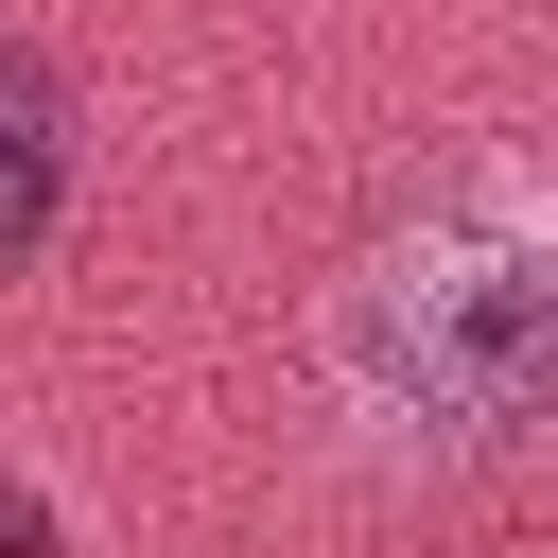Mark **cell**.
<instances>
[{
	"label": "cell",
	"instance_id": "obj_1",
	"mask_svg": "<svg viewBox=\"0 0 558 558\" xmlns=\"http://www.w3.org/2000/svg\"><path fill=\"white\" fill-rule=\"evenodd\" d=\"M349 401H384L401 436H523L558 418V244L541 227H418L349 279L331 314Z\"/></svg>",
	"mask_w": 558,
	"mask_h": 558
},
{
	"label": "cell",
	"instance_id": "obj_2",
	"mask_svg": "<svg viewBox=\"0 0 558 558\" xmlns=\"http://www.w3.org/2000/svg\"><path fill=\"white\" fill-rule=\"evenodd\" d=\"M70 209V70L35 35H0V262H35Z\"/></svg>",
	"mask_w": 558,
	"mask_h": 558
},
{
	"label": "cell",
	"instance_id": "obj_3",
	"mask_svg": "<svg viewBox=\"0 0 558 558\" xmlns=\"http://www.w3.org/2000/svg\"><path fill=\"white\" fill-rule=\"evenodd\" d=\"M0 558H70V541H52V506H35L17 471H0Z\"/></svg>",
	"mask_w": 558,
	"mask_h": 558
}]
</instances>
